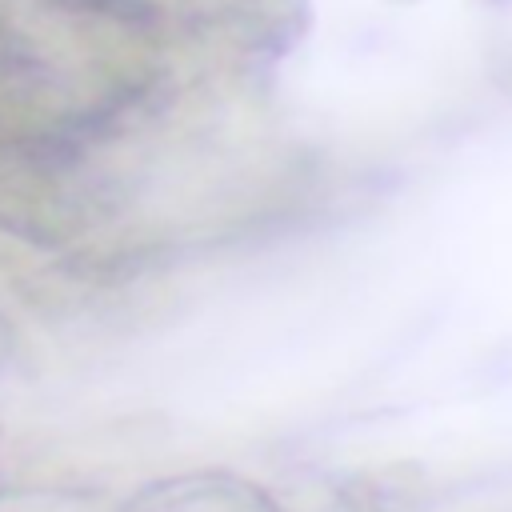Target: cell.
Returning <instances> with one entry per match:
<instances>
[{
	"instance_id": "obj_1",
	"label": "cell",
	"mask_w": 512,
	"mask_h": 512,
	"mask_svg": "<svg viewBox=\"0 0 512 512\" xmlns=\"http://www.w3.org/2000/svg\"><path fill=\"white\" fill-rule=\"evenodd\" d=\"M192 12L200 32L240 60L284 52L308 28V0H192Z\"/></svg>"
},
{
	"instance_id": "obj_2",
	"label": "cell",
	"mask_w": 512,
	"mask_h": 512,
	"mask_svg": "<svg viewBox=\"0 0 512 512\" xmlns=\"http://www.w3.org/2000/svg\"><path fill=\"white\" fill-rule=\"evenodd\" d=\"M108 512H284V508L268 488L252 480L228 472H188V476L152 480L132 496H124L120 504H112Z\"/></svg>"
},
{
	"instance_id": "obj_3",
	"label": "cell",
	"mask_w": 512,
	"mask_h": 512,
	"mask_svg": "<svg viewBox=\"0 0 512 512\" xmlns=\"http://www.w3.org/2000/svg\"><path fill=\"white\" fill-rule=\"evenodd\" d=\"M280 508L284 512H372L368 504H360L356 496H348V492H336V488H324L320 484V492H312V496H304V500H280Z\"/></svg>"
},
{
	"instance_id": "obj_4",
	"label": "cell",
	"mask_w": 512,
	"mask_h": 512,
	"mask_svg": "<svg viewBox=\"0 0 512 512\" xmlns=\"http://www.w3.org/2000/svg\"><path fill=\"white\" fill-rule=\"evenodd\" d=\"M20 484H24V480H12V476H8V472H4V468H0V500H4V496H8V492H16V488H20Z\"/></svg>"
},
{
	"instance_id": "obj_5",
	"label": "cell",
	"mask_w": 512,
	"mask_h": 512,
	"mask_svg": "<svg viewBox=\"0 0 512 512\" xmlns=\"http://www.w3.org/2000/svg\"><path fill=\"white\" fill-rule=\"evenodd\" d=\"M388 4H416V0H388Z\"/></svg>"
}]
</instances>
